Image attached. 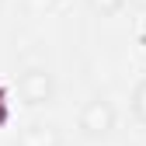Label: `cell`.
<instances>
[{
	"instance_id": "2",
	"label": "cell",
	"mask_w": 146,
	"mask_h": 146,
	"mask_svg": "<svg viewBox=\"0 0 146 146\" xmlns=\"http://www.w3.org/2000/svg\"><path fill=\"white\" fill-rule=\"evenodd\" d=\"M17 90H21L25 104H49L52 98H56V80H52V73L45 66H31L21 73V80H17Z\"/></svg>"
},
{
	"instance_id": "5",
	"label": "cell",
	"mask_w": 146,
	"mask_h": 146,
	"mask_svg": "<svg viewBox=\"0 0 146 146\" xmlns=\"http://www.w3.org/2000/svg\"><path fill=\"white\" fill-rule=\"evenodd\" d=\"M87 4H90V11H94V14L111 17V14H118V11L125 7V0H87Z\"/></svg>"
},
{
	"instance_id": "4",
	"label": "cell",
	"mask_w": 146,
	"mask_h": 146,
	"mask_svg": "<svg viewBox=\"0 0 146 146\" xmlns=\"http://www.w3.org/2000/svg\"><path fill=\"white\" fill-rule=\"evenodd\" d=\"M132 115L146 125V80H139L132 87Z\"/></svg>"
},
{
	"instance_id": "3",
	"label": "cell",
	"mask_w": 146,
	"mask_h": 146,
	"mask_svg": "<svg viewBox=\"0 0 146 146\" xmlns=\"http://www.w3.org/2000/svg\"><path fill=\"white\" fill-rule=\"evenodd\" d=\"M59 143H63V136L56 125H31L17 139V146H59Z\"/></svg>"
},
{
	"instance_id": "1",
	"label": "cell",
	"mask_w": 146,
	"mask_h": 146,
	"mask_svg": "<svg viewBox=\"0 0 146 146\" xmlns=\"http://www.w3.org/2000/svg\"><path fill=\"white\" fill-rule=\"evenodd\" d=\"M115 122H118V115H115L111 101H104V98H90V101L80 108V118H77L80 132H84L87 139H104L108 132L115 129Z\"/></svg>"
}]
</instances>
